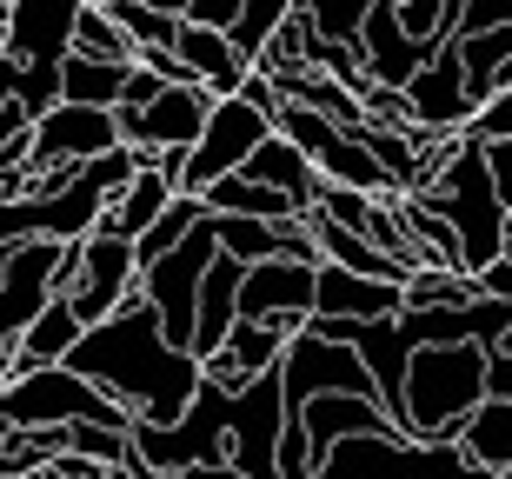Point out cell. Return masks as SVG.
<instances>
[{
  "instance_id": "44",
  "label": "cell",
  "mask_w": 512,
  "mask_h": 479,
  "mask_svg": "<svg viewBox=\"0 0 512 479\" xmlns=\"http://www.w3.org/2000/svg\"><path fill=\"white\" fill-rule=\"evenodd\" d=\"M0 440H7V426H0Z\"/></svg>"
},
{
  "instance_id": "39",
  "label": "cell",
  "mask_w": 512,
  "mask_h": 479,
  "mask_svg": "<svg viewBox=\"0 0 512 479\" xmlns=\"http://www.w3.org/2000/svg\"><path fill=\"white\" fill-rule=\"evenodd\" d=\"M180 479H247V473H240V466H227V460H220V466H193V473H180Z\"/></svg>"
},
{
  "instance_id": "1",
  "label": "cell",
  "mask_w": 512,
  "mask_h": 479,
  "mask_svg": "<svg viewBox=\"0 0 512 479\" xmlns=\"http://www.w3.org/2000/svg\"><path fill=\"white\" fill-rule=\"evenodd\" d=\"M67 366L80 380H94L120 413H133V426H180L187 406L200 400V386H207V366L193 360L187 346L167 340L147 293H133L114 320L87 326Z\"/></svg>"
},
{
  "instance_id": "5",
  "label": "cell",
  "mask_w": 512,
  "mask_h": 479,
  "mask_svg": "<svg viewBox=\"0 0 512 479\" xmlns=\"http://www.w3.org/2000/svg\"><path fill=\"white\" fill-rule=\"evenodd\" d=\"M320 479H493L479 473L459 446H426V440H406V433H360L326 453Z\"/></svg>"
},
{
  "instance_id": "12",
  "label": "cell",
  "mask_w": 512,
  "mask_h": 479,
  "mask_svg": "<svg viewBox=\"0 0 512 479\" xmlns=\"http://www.w3.org/2000/svg\"><path fill=\"white\" fill-rule=\"evenodd\" d=\"M207 120H213L207 87H167L140 114H114V127H120V147H133V154H193Z\"/></svg>"
},
{
  "instance_id": "28",
  "label": "cell",
  "mask_w": 512,
  "mask_h": 479,
  "mask_svg": "<svg viewBox=\"0 0 512 479\" xmlns=\"http://www.w3.org/2000/svg\"><path fill=\"white\" fill-rule=\"evenodd\" d=\"M479 280L473 273H413L406 280V313H446V307H473Z\"/></svg>"
},
{
  "instance_id": "11",
  "label": "cell",
  "mask_w": 512,
  "mask_h": 479,
  "mask_svg": "<svg viewBox=\"0 0 512 479\" xmlns=\"http://www.w3.org/2000/svg\"><path fill=\"white\" fill-rule=\"evenodd\" d=\"M313 293H320V267L313 260H266V267H247L240 280V320L273 326V333H300L313 320Z\"/></svg>"
},
{
  "instance_id": "2",
  "label": "cell",
  "mask_w": 512,
  "mask_h": 479,
  "mask_svg": "<svg viewBox=\"0 0 512 479\" xmlns=\"http://www.w3.org/2000/svg\"><path fill=\"white\" fill-rule=\"evenodd\" d=\"M413 200H426V207L459 233V253H466V273H473V280L493 267V260H506V200H499V187H493L486 147L459 140L453 154H446V167H439L433 180H426V193H413Z\"/></svg>"
},
{
  "instance_id": "37",
  "label": "cell",
  "mask_w": 512,
  "mask_h": 479,
  "mask_svg": "<svg viewBox=\"0 0 512 479\" xmlns=\"http://www.w3.org/2000/svg\"><path fill=\"white\" fill-rule=\"evenodd\" d=\"M479 293H486V300H499V307H512V253L479 273Z\"/></svg>"
},
{
  "instance_id": "14",
  "label": "cell",
  "mask_w": 512,
  "mask_h": 479,
  "mask_svg": "<svg viewBox=\"0 0 512 479\" xmlns=\"http://www.w3.org/2000/svg\"><path fill=\"white\" fill-rule=\"evenodd\" d=\"M360 54H366V74H373V87H393V94H406V87H413V80L439 60L433 47L406 40V27H399V7H393V0H380V7H373Z\"/></svg>"
},
{
  "instance_id": "27",
  "label": "cell",
  "mask_w": 512,
  "mask_h": 479,
  "mask_svg": "<svg viewBox=\"0 0 512 479\" xmlns=\"http://www.w3.org/2000/svg\"><path fill=\"white\" fill-rule=\"evenodd\" d=\"M293 14H300V0H247L227 40L240 47V60H247V67H260V54L273 47V34H280V27H286Z\"/></svg>"
},
{
  "instance_id": "36",
  "label": "cell",
  "mask_w": 512,
  "mask_h": 479,
  "mask_svg": "<svg viewBox=\"0 0 512 479\" xmlns=\"http://www.w3.org/2000/svg\"><path fill=\"white\" fill-rule=\"evenodd\" d=\"M486 400H512V353H486Z\"/></svg>"
},
{
  "instance_id": "6",
  "label": "cell",
  "mask_w": 512,
  "mask_h": 479,
  "mask_svg": "<svg viewBox=\"0 0 512 479\" xmlns=\"http://www.w3.org/2000/svg\"><path fill=\"white\" fill-rule=\"evenodd\" d=\"M280 386H286V413H306V406L326 400V393H360V400H380V386H373V373L360 366V353H353L346 340H326L313 320L286 340ZM386 420H393V413H386Z\"/></svg>"
},
{
  "instance_id": "9",
  "label": "cell",
  "mask_w": 512,
  "mask_h": 479,
  "mask_svg": "<svg viewBox=\"0 0 512 479\" xmlns=\"http://www.w3.org/2000/svg\"><path fill=\"white\" fill-rule=\"evenodd\" d=\"M273 134H280V127H273L260 107H247V100H213V120H207V134L193 140L180 193H200V200H207V187L233 180V173L247 167V160L260 154Z\"/></svg>"
},
{
  "instance_id": "43",
  "label": "cell",
  "mask_w": 512,
  "mask_h": 479,
  "mask_svg": "<svg viewBox=\"0 0 512 479\" xmlns=\"http://www.w3.org/2000/svg\"><path fill=\"white\" fill-rule=\"evenodd\" d=\"M499 353H512V326H506V340H499Z\"/></svg>"
},
{
  "instance_id": "20",
  "label": "cell",
  "mask_w": 512,
  "mask_h": 479,
  "mask_svg": "<svg viewBox=\"0 0 512 479\" xmlns=\"http://www.w3.org/2000/svg\"><path fill=\"white\" fill-rule=\"evenodd\" d=\"M80 313L67 307V293H54L47 300V313H40L34 326H27V340L14 346V373H34V366H67L74 360V346H80Z\"/></svg>"
},
{
  "instance_id": "38",
  "label": "cell",
  "mask_w": 512,
  "mask_h": 479,
  "mask_svg": "<svg viewBox=\"0 0 512 479\" xmlns=\"http://www.w3.org/2000/svg\"><path fill=\"white\" fill-rule=\"evenodd\" d=\"M27 127H34V120L20 114L14 100H0V160H7V147H14V140H20V134H27Z\"/></svg>"
},
{
  "instance_id": "26",
  "label": "cell",
  "mask_w": 512,
  "mask_h": 479,
  "mask_svg": "<svg viewBox=\"0 0 512 479\" xmlns=\"http://www.w3.org/2000/svg\"><path fill=\"white\" fill-rule=\"evenodd\" d=\"M380 0H300V20L313 27V40H333V47H360L366 20H373Z\"/></svg>"
},
{
  "instance_id": "8",
  "label": "cell",
  "mask_w": 512,
  "mask_h": 479,
  "mask_svg": "<svg viewBox=\"0 0 512 479\" xmlns=\"http://www.w3.org/2000/svg\"><path fill=\"white\" fill-rule=\"evenodd\" d=\"M213 260H220V240H213V213L200 220V233H193L187 247H173L160 267L140 273V293H147V307L160 313V326H167L173 346H187L193 353V320H200V287H207Z\"/></svg>"
},
{
  "instance_id": "33",
  "label": "cell",
  "mask_w": 512,
  "mask_h": 479,
  "mask_svg": "<svg viewBox=\"0 0 512 479\" xmlns=\"http://www.w3.org/2000/svg\"><path fill=\"white\" fill-rule=\"evenodd\" d=\"M393 200H399V193H393ZM373 207H380V200H373V193H353V187H326L320 193V213H326V220H340V227H353V233H366Z\"/></svg>"
},
{
  "instance_id": "29",
  "label": "cell",
  "mask_w": 512,
  "mask_h": 479,
  "mask_svg": "<svg viewBox=\"0 0 512 479\" xmlns=\"http://www.w3.org/2000/svg\"><path fill=\"white\" fill-rule=\"evenodd\" d=\"M74 54H87V60H114V67H133V40L120 34V20L107 14V7H87L80 14V27H74Z\"/></svg>"
},
{
  "instance_id": "42",
  "label": "cell",
  "mask_w": 512,
  "mask_h": 479,
  "mask_svg": "<svg viewBox=\"0 0 512 479\" xmlns=\"http://www.w3.org/2000/svg\"><path fill=\"white\" fill-rule=\"evenodd\" d=\"M506 253H512V207H506Z\"/></svg>"
},
{
  "instance_id": "40",
  "label": "cell",
  "mask_w": 512,
  "mask_h": 479,
  "mask_svg": "<svg viewBox=\"0 0 512 479\" xmlns=\"http://www.w3.org/2000/svg\"><path fill=\"white\" fill-rule=\"evenodd\" d=\"M153 7H167V14H180V20H187V7H193V0H153Z\"/></svg>"
},
{
  "instance_id": "18",
  "label": "cell",
  "mask_w": 512,
  "mask_h": 479,
  "mask_svg": "<svg viewBox=\"0 0 512 479\" xmlns=\"http://www.w3.org/2000/svg\"><path fill=\"white\" fill-rule=\"evenodd\" d=\"M280 360H286V333L240 320V326H233V340L207 360V380H213V386H227V393H240V386L266 380V373H280Z\"/></svg>"
},
{
  "instance_id": "15",
  "label": "cell",
  "mask_w": 512,
  "mask_h": 479,
  "mask_svg": "<svg viewBox=\"0 0 512 479\" xmlns=\"http://www.w3.org/2000/svg\"><path fill=\"white\" fill-rule=\"evenodd\" d=\"M286 420H300L306 426V446H313V460L326 466V453L346 440H360V433H399L393 420H386V406L380 400H360V393H326V400H313L306 413H286Z\"/></svg>"
},
{
  "instance_id": "19",
  "label": "cell",
  "mask_w": 512,
  "mask_h": 479,
  "mask_svg": "<svg viewBox=\"0 0 512 479\" xmlns=\"http://www.w3.org/2000/svg\"><path fill=\"white\" fill-rule=\"evenodd\" d=\"M240 173H247V180H260V187H273V193H286V200H300L306 213L320 207V193H326L320 167H313V160H306L286 134H273V140H266V147H260V154H253Z\"/></svg>"
},
{
  "instance_id": "13",
  "label": "cell",
  "mask_w": 512,
  "mask_h": 479,
  "mask_svg": "<svg viewBox=\"0 0 512 479\" xmlns=\"http://www.w3.org/2000/svg\"><path fill=\"white\" fill-rule=\"evenodd\" d=\"M406 107H413V127L419 134H466L473 127V114H479V100H473V87H466V67H459V47L446 40L439 47V60L426 67V74L406 87Z\"/></svg>"
},
{
  "instance_id": "32",
  "label": "cell",
  "mask_w": 512,
  "mask_h": 479,
  "mask_svg": "<svg viewBox=\"0 0 512 479\" xmlns=\"http://www.w3.org/2000/svg\"><path fill=\"white\" fill-rule=\"evenodd\" d=\"M459 140H473V147H499V140H512V87H499V94L473 114V127H466Z\"/></svg>"
},
{
  "instance_id": "34",
  "label": "cell",
  "mask_w": 512,
  "mask_h": 479,
  "mask_svg": "<svg viewBox=\"0 0 512 479\" xmlns=\"http://www.w3.org/2000/svg\"><path fill=\"white\" fill-rule=\"evenodd\" d=\"M493 27H512V0H466L459 7V34H493Z\"/></svg>"
},
{
  "instance_id": "16",
  "label": "cell",
  "mask_w": 512,
  "mask_h": 479,
  "mask_svg": "<svg viewBox=\"0 0 512 479\" xmlns=\"http://www.w3.org/2000/svg\"><path fill=\"white\" fill-rule=\"evenodd\" d=\"M399 313H406V287L399 280H360L346 267H320L313 320H399Z\"/></svg>"
},
{
  "instance_id": "25",
  "label": "cell",
  "mask_w": 512,
  "mask_h": 479,
  "mask_svg": "<svg viewBox=\"0 0 512 479\" xmlns=\"http://www.w3.org/2000/svg\"><path fill=\"white\" fill-rule=\"evenodd\" d=\"M107 14H114L120 34L133 40V54H173V47H180V27H187L180 14L153 7V0H120V7H107Z\"/></svg>"
},
{
  "instance_id": "7",
  "label": "cell",
  "mask_w": 512,
  "mask_h": 479,
  "mask_svg": "<svg viewBox=\"0 0 512 479\" xmlns=\"http://www.w3.org/2000/svg\"><path fill=\"white\" fill-rule=\"evenodd\" d=\"M60 293H67V307L80 313V326L114 320L133 293H140V253H133V240L94 227L74 247V267H67V287H60Z\"/></svg>"
},
{
  "instance_id": "41",
  "label": "cell",
  "mask_w": 512,
  "mask_h": 479,
  "mask_svg": "<svg viewBox=\"0 0 512 479\" xmlns=\"http://www.w3.org/2000/svg\"><path fill=\"white\" fill-rule=\"evenodd\" d=\"M80 7H120V0H80Z\"/></svg>"
},
{
  "instance_id": "31",
  "label": "cell",
  "mask_w": 512,
  "mask_h": 479,
  "mask_svg": "<svg viewBox=\"0 0 512 479\" xmlns=\"http://www.w3.org/2000/svg\"><path fill=\"white\" fill-rule=\"evenodd\" d=\"M67 453L94 466H127L133 433H114V426H67Z\"/></svg>"
},
{
  "instance_id": "22",
  "label": "cell",
  "mask_w": 512,
  "mask_h": 479,
  "mask_svg": "<svg viewBox=\"0 0 512 479\" xmlns=\"http://www.w3.org/2000/svg\"><path fill=\"white\" fill-rule=\"evenodd\" d=\"M180 200V187H173L160 167H147V173H133V187L120 193V200H107V213H100V227L107 233H120V240H140V233L160 220V213Z\"/></svg>"
},
{
  "instance_id": "3",
  "label": "cell",
  "mask_w": 512,
  "mask_h": 479,
  "mask_svg": "<svg viewBox=\"0 0 512 479\" xmlns=\"http://www.w3.org/2000/svg\"><path fill=\"white\" fill-rule=\"evenodd\" d=\"M486 400V346H426L413 353V373H406V440L426 446H453L459 426L479 413Z\"/></svg>"
},
{
  "instance_id": "21",
  "label": "cell",
  "mask_w": 512,
  "mask_h": 479,
  "mask_svg": "<svg viewBox=\"0 0 512 479\" xmlns=\"http://www.w3.org/2000/svg\"><path fill=\"white\" fill-rule=\"evenodd\" d=\"M459 453L493 479H512V400H479V413L459 426Z\"/></svg>"
},
{
  "instance_id": "24",
  "label": "cell",
  "mask_w": 512,
  "mask_h": 479,
  "mask_svg": "<svg viewBox=\"0 0 512 479\" xmlns=\"http://www.w3.org/2000/svg\"><path fill=\"white\" fill-rule=\"evenodd\" d=\"M200 220H207V200H200V193H180V200H173V207L160 213V220H153L140 240H133V253H140V273L160 267L173 247H187L193 233H200Z\"/></svg>"
},
{
  "instance_id": "4",
  "label": "cell",
  "mask_w": 512,
  "mask_h": 479,
  "mask_svg": "<svg viewBox=\"0 0 512 479\" xmlns=\"http://www.w3.org/2000/svg\"><path fill=\"white\" fill-rule=\"evenodd\" d=\"M0 426H114V433H133V413H120L74 366H34V373H14L0 386Z\"/></svg>"
},
{
  "instance_id": "10",
  "label": "cell",
  "mask_w": 512,
  "mask_h": 479,
  "mask_svg": "<svg viewBox=\"0 0 512 479\" xmlns=\"http://www.w3.org/2000/svg\"><path fill=\"white\" fill-rule=\"evenodd\" d=\"M114 147H120L114 114H100V107H67V100H60L47 120H34V160H27V173H34V180L80 173V167H94V160H107Z\"/></svg>"
},
{
  "instance_id": "23",
  "label": "cell",
  "mask_w": 512,
  "mask_h": 479,
  "mask_svg": "<svg viewBox=\"0 0 512 479\" xmlns=\"http://www.w3.org/2000/svg\"><path fill=\"white\" fill-rule=\"evenodd\" d=\"M127 74H133V67L74 54L67 67H60V100H67V107H100V114H114L120 94H127Z\"/></svg>"
},
{
  "instance_id": "35",
  "label": "cell",
  "mask_w": 512,
  "mask_h": 479,
  "mask_svg": "<svg viewBox=\"0 0 512 479\" xmlns=\"http://www.w3.org/2000/svg\"><path fill=\"white\" fill-rule=\"evenodd\" d=\"M240 7H247V0H193V7H187V20H193V27H220V34H233Z\"/></svg>"
},
{
  "instance_id": "17",
  "label": "cell",
  "mask_w": 512,
  "mask_h": 479,
  "mask_svg": "<svg viewBox=\"0 0 512 479\" xmlns=\"http://www.w3.org/2000/svg\"><path fill=\"white\" fill-rule=\"evenodd\" d=\"M173 54H180V67H187L193 87H207L213 100H240V87L253 80V67L240 60V47H233L220 27H193V20H187Z\"/></svg>"
},
{
  "instance_id": "30",
  "label": "cell",
  "mask_w": 512,
  "mask_h": 479,
  "mask_svg": "<svg viewBox=\"0 0 512 479\" xmlns=\"http://www.w3.org/2000/svg\"><path fill=\"white\" fill-rule=\"evenodd\" d=\"M20 240H54V207L47 200H0V260Z\"/></svg>"
}]
</instances>
